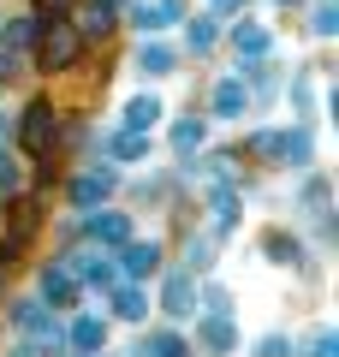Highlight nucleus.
Listing matches in <instances>:
<instances>
[{
	"label": "nucleus",
	"mask_w": 339,
	"mask_h": 357,
	"mask_svg": "<svg viewBox=\"0 0 339 357\" xmlns=\"http://www.w3.org/2000/svg\"><path fill=\"white\" fill-rule=\"evenodd\" d=\"M107 191H113V178H107V173H84V178H72V203H77V208H96Z\"/></svg>",
	"instance_id": "9"
},
{
	"label": "nucleus",
	"mask_w": 339,
	"mask_h": 357,
	"mask_svg": "<svg viewBox=\"0 0 339 357\" xmlns=\"http://www.w3.org/2000/svg\"><path fill=\"white\" fill-rule=\"evenodd\" d=\"M268 256H274V262H292V256H298V244H292L286 232H268Z\"/></svg>",
	"instance_id": "24"
},
{
	"label": "nucleus",
	"mask_w": 339,
	"mask_h": 357,
	"mask_svg": "<svg viewBox=\"0 0 339 357\" xmlns=\"http://www.w3.org/2000/svg\"><path fill=\"white\" fill-rule=\"evenodd\" d=\"M0 185H6V191L18 185V167H13V161H0Z\"/></svg>",
	"instance_id": "30"
},
{
	"label": "nucleus",
	"mask_w": 339,
	"mask_h": 357,
	"mask_svg": "<svg viewBox=\"0 0 339 357\" xmlns=\"http://www.w3.org/2000/svg\"><path fill=\"white\" fill-rule=\"evenodd\" d=\"M48 137H54V107L48 102H30L24 107V126H18V149L42 155V149H48Z\"/></svg>",
	"instance_id": "3"
},
{
	"label": "nucleus",
	"mask_w": 339,
	"mask_h": 357,
	"mask_svg": "<svg viewBox=\"0 0 339 357\" xmlns=\"http://www.w3.org/2000/svg\"><path fill=\"white\" fill-rule=\"evenodd\" d=\"M190 48H214V24H190Z\"/></svg>",
	"instance_id": "27"
},
{
	"label": "nucleus",
	"mask_w": 339,
	"mask_h": 357,
	"mask_svg": "<svg viewBox=\"0 0 339 357\" xmlns=\"http://www.w3.org/2000/svg\"><path fill=\"white\" fill-rule=\"evenodd\" d=\"M84 54V30L66 18H42V66H72Z\"/></svg>",
	"instance_id": "1"
},
{
	"label": "nucleus",
	"mask_w": 339,
	"mask_h": 357,
	"mask_svg": "<svg viewBox=\"0 0 339 357\" xmlns=\"http://www.w3.org/2000/svg\"><path fill=\"white\" fill-rule=\"evenodd\" d=\"M155 119H161V102H155V96H131L126 102V126L131 131H149Z\"/></svg>",
	"instance_id": "12"
},
{
	"label": "nucleus",
	"mask_w": 339,
	"mask_h": 357,
	"mask_svg": "<svg viewBox=\"0 0 339 357\" xmlns=\"http://www.w3.org/2000/svg\"><path fill=\"white\" fill-rule=\"evenodd\" d=\"M256 155H262V161L303 167V161H310V137H303V131H262V137H256Z\"/></svg>",
	"instance_id": "2"
},
{
	"label": "nucleus",
	"mask_w": 339,
	"mask_h": 357,
	"mask_svg": "<svg viewBox=\"0 0 339 357\" xmlns=\"http://www.w3.org/2000/svg\"><path fill=\"white\" fill-rule=\"evenodd\" d=\"M161 304H167V316H190L197 298H190V280H185V274H167V298H161Z\"/></svg>",
	"instance_id": "13"
},
{
	"label": "nucleus",
	"mask_w": 339,
	"mask_h": 357,
	"mask_svg": "<svg viewBox=\"0 0 339 357\" xmlns=\"http://www.w3.org/2000/svg\"><path fill=\"white\" fill-rule=\"evenodd\" d=\"M6 262H13V256H6V250H0V274H6Z\"/></svg>",
	"instance_id": "32"
},
{
	"label": "nucleus",
	"mask_w": 339,
	"mask_h": 357,
	"mask_svg": "<svg viewBox=\"0 0 339 357\" xmlns=\"http://www.w3.org/2000/svg\"><path fill=\"white\" fill-rule=\"evenodd\" d=\"M66 345H77V351H101V345H107V321H101V316H77L72 328H66Z\"/></svg>",
	"instance_id": "4"
},
{
	"label": "nucleus",
	"mask_w": 339,
	"mask_h": 357,
	"mask_svg": "<svg viewBox=\"0 0 339 357\" xmlns=\"http://www.w3.org/2000/svg\"><path fill=\"white\" fill-rule=\"evenodd\" d=\"M89 232H96L101 244H126L131 238V220L126 215H96V220H89Z\"/></svg>",
	"instance_id": "14"
},
{
	"label": "nucleus",
	"mask_w": 339,
	"mask_h": 357,
	"mask_svg": "<svg viewBox=\"0 0 339 357\" xmlns=\"http://www.w3.org/2000/svg\"><path fill=\"white\" fill-rule=\"evenodd\" d=\"M42 304H77L72 268H48V274H42Z\"/></svg>",
	"instance_id": "7"
},
{
	"label": "nucleus",
	"mask_w": 339,
	"mask_h": 357,
	"mask_svg": "<svg viewBox=\"0 0 339 357\" xmlns=\"http://www.w3.org/2000/svg\"><path fill=\"white\" fill-rule=\"evenodd\" d=\"M42 6V18H66V6H72V0H36Z\"/></svg>",
	"instance_id": "29"
},
{
	"label": "nucleus",
	"mask_w": 339,
	"mask_h": 357,
	"mask_svg": "<svg viewBox=\"0 0 339 357\" xmlns=\"http://www.w3.org/2000/svg\"><path fill=\"white\" fill-rule=\"evenodd\" d=\"M214 6H220V13H232V6H239V0H214Z\"/></svg>",
	"instance_id": "31"
},
{
	"label": "nucleus",
	"mask_w": 339,
	"mask_h": 357,
	"mask_svg": "<svg viewBox=\"0 0 339 357\" xmlns=\"http://www.w3.org/2000/svg\"><path fill=\"white\" fill-rule=\"evenodd\" d=\"M209 208H214V220L226 227V220H232V191H214V197H209Z\"/></svg>",
	"instance_id": "26"
},
{
	"label": "nucleus",
	"mask_w": 339,
	"mask_h": 357,
	"mask_svg": "<svg viewBox=\"0 0 339 357\" xmlns=\"http://www.w3.org/2000/svg\"><path fill=\"white\" fill-rule=\"evenodd\" d=\"M190 268H214V244H190Z\"/></svg>",
	"instance_id": "28"
},
{
	"label": "nucleus",
	"mask_w": 339,
	"mask_h": 357,
	"mask_svg": "<svg viewBox=\"0 0 339 357\" xmlns=\"http://www.w3.org/2000/svg\"><path fill=\"white\" fill-rule=\"evenodd\" d=\"M173 149H202V119H179L173 126Z\"/></svg>",
	"instance_id": "21"
},
{
	"label": "nucleus",
	"mask_w": 339,
	"mask_h": 357,
	"mask_svg": "<svg viewBox=\"0 0 339 357\" xmlns=\"http://www.w3.org/2000/svg\"><path fill=\"white\" fill-rule=\"evenodd\" d=\"M298 351V345L286 340V333H262V340H256V357H292Z\"/></svg>",
	"instance_id": "23"
},
{
	"label": "nucleus",
	"mask_w": 339,
	"mask_h": 357,
	"mask_svg": "<svg viewBox=\"0 0 339 357\" xmlns=\"http://www.w3.org/2000/svg\"><path fill=\"white\" fill-rule=\"evenodd\" d=\"M13 328H24V333L36 328L42 333V328H48V304H42V298H18V304H13Z\"/></svg>",
	"instance_id": "11"
},
{
	"label": "nucleus",
	"mask_w": 339,
	"mask_h": 357,
	"mask_svg": "<svg viewBox=\"0 0 339 357\" xmlns=\"http://www.w3.org/2000/svg\"><path fill=\"white\" fill-rule=\"evenodd\" d=\"M202 304H209V316H226V310H232V298H226L220 286H209V292H202Z\"/></svg>",
	"instance_id": "25"
},
{
	"label": "nucleus",
	"mask_w": 339,
	"mask_h": 357,
	"mask_svg": "<svg viewBox=\"0 0 339 357\" xmlns=\"http://www.w3.org/2000/svg\"><path fill=\"white\" fill-rule=\"evenodd\" d=\"M84 30H89V36H107V30H113V0H89Z\"/></svg>",
	"instance_id": "17"
},
{
	"label": "nucleus",
	"mask_w": 339,
	"mask_h": 357,
	"mask_svg": "<svg viewBox=\"0 0 339 357\" xmlns=\"http://www.w3.org/2000/svg\"><path fill=\"white\" fill-rule=\"evenodd\" d=\"M137 66H143V72H149V77H161V72H173V54H167L161 42H149V48L137 54Z\"/></svg>",
	"instance_id": "18"
},
{
	"label": "nucleus",
	"mask_w": 339,
	"mask_h": 357,
	"mask_svg": "<svg viewBox=\"0 0 339 357\" xmlns=\"http://www.w3.org/2000/svg\"><path fill=\"white\" fill-rule=\"evenodd\" d=\"M113 155H119V161H143V155H149V137H143V131H119V137H113Z\"/></svg>",
	"instance_id": "15"
},
{
	"label": "nucleus",
	"mask_w": 339,
	"mask_h": 357,
	"mask_svg": "<svg viewBox=\"0 0 339 357\" xmlns=\"http://www.w3.org/2000/svg\"><path fill=\"white\" fill-rule=\"evenodd\" d=\"M239 54H250V60L268 54V30L262 24H239Z\"/></svg>",
	"instance_id": "20"
},
{
	"label": "nucleus",
	"mask_w": 339,
	"mask_h": 357,
	"mask_svg": "<svg viewBox=\"0 0 339 357\" xmlns=\"http://www.w3.org/2000/svg\"><path fill=\"white\" fill-rule=\"evenodd\" d=\"M143 351H149V357H185V340H179V333H149Z\"/></svg>",
	"instance_id": "19"
},
{
	"label": "nucleus",
	"mask_w": 339,
	"mask_h": 357,
	"mask_svg": "<svg viewBox=\"0 0 339 357\" xmlns=\"http://www.w3.org/2000/svg\"><path fill=\"white\" fill-rule=\"evenodd\" d=\"M197 345H202L209 357H226V351H232V321H226V316L197 321Z\"/></svg>",
	"instance_id": "5"
},
{
	"label": "nucleus",
	"mask_w": 339,
	"mask_h": 357,
	"mask_svg": "<svg viewBox=\"0 0 339 357\" xmlns=\"http://www.w3.org/2000/svg\"><path fill=\"white\" fill-rule=\"evenodd\" d=\"M143 310H149V304H143V292H137V286H119V292H113V316L143 321Z\"/></svg>",
	"instance_id": "16"
},
{
	"label": "nucleus",
	"mask_w": 339,
	"mask_h": 357,
	"mask_svg": "<svg viewBox=\"0 0 339 357\" xmlns=\"http://www.w3.org/2000/svg\"><path fill=\"white\" fill-rule=\"evenodd\" d=\"M155 268H161V244H131L126 238V274H131V280L155 274Z\"/></svg>",
	"instance_id": "8"
},
{
	"label": "nucleus",
	"mask_w": 339,
	"mask_h": 357,
	"mask_svg": "<svg viewBox=\"0 0 339 357\" xmlns=\"http://www.w3.org/2000/svg\"><path fill=\"white\" fill-rule=\"evenodd\" d=\"M84 357H89V351H84Z\"/></svg>",
	"instance_id": "33"
},
{
	"label": "nucleus",
	"mask_w": 339,
	"mask_h": 357,
	"mask_svg": "<svg viewBox=\"0 0 339 357\" xmlns=\"http://www.w3.org/2000/svg\"><path fill=\"white\" fill-rule=\"evenodd\" d=\"M244 107H250V96H244V84H239V77L214 84V114H220V119H239Z\"/></svg>",
	"instance_id": "6"
},
{
	"label": "nucleus",
	"mask_w": 339,
	"mask_h": 357,
	"mask_svg": "<svg viewBox=\"0 0 339 357\" xmlns=\"http://www.w3.org/2000/svg\"><path fill=\"white\" fill-rule=\"evenodd\" d=\"M131 18H137L143 30H161V24H173V18H179V0H155V6H149V0H137V13H131Z\"/></svg>",
	"instance_id": "10"
},
{
	"label": "nucleus",
	"mask_w": 339,
	"mask_h": 357,
	"mask_svg": "<svg viewBox=\"0 0 339 357\" xmlns=\"http://www.w3.org/2000/svg\"><path fill=\"white\" fill-rule=\"evenodd\" d=\"M0 42H6V54H24L30 42H36V24H24V18H18V24L6 30V36H0Z\"/></svg>",
	"instance_id": "22"
}]
</instances>
